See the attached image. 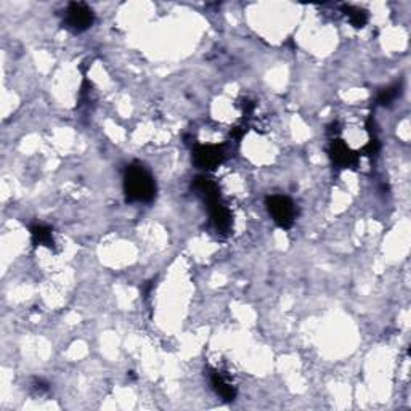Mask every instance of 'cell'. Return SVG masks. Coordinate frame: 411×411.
Returning <instances> with one entry per match:
<instances>
[{"label": "cell", "instance_id": "1", "mask_svg": "<svg viewBox=\"0 0 411 411\" xmlns=\"http://www.w3.org/2000/svg\"><path fill=\"white\" fill-rule=\"evenodd\" d=\"M122 187L127 203H151L156 198V182L142 164L127 166Z\"/></svg>", "mask_w": 411, "mask_h": 411}, {"label": "cell", "instance_id": "2", "mask_svg": "<svg viewBox=\"0 0 411 411\" xmlns=\"http://www.w3.org/2000/svg\"><path fill=\"white\" fill-rule=\"evenodd\" d=\"M265 206L269 210L270 217L280 228L290 230L296 222L297 208L292 199L281 194H271L265 198Z\"/></svg>", "mask_w": 411, "mask_h": 411}, {"label": "cell", "instance_id": "3", "mask_svg": "<svg viewBox=\"0 0 411 411\" xmlns=\"http://www.w3.org/2000/svg\"><path fill=\"white\" fill-rule=\"evenodd\" d=\"M95 23V13L87 3L82 2H73L68 5L65 13V28L69 29L71 33H84V31L90 29Z\"/></svg>", "mask_w": 411, "mask_h": 411}, {"label": "cell", "instance_id": "4", "mask_svg": "<svg viewBox=\"0 0 411 411\" xmlns=\"http://www.w3.org/2000/svg\"><path fill=\"white\" fill-rule=\"evenodd\" d=\"M225 145H196L193 148V162L206 172L214 171L227 159Z\"/></svg>", "mask_w": 411, "mask_h": 411}, {"label": "cell", "instance_id": "5", "mask_svg": "<svg viewBox=\"0 0 411 411\" xmlns=\"http://www.w3.org/2000/svg\"><path fill=\"white\" fill-rule=\"evenodd\" d=\"M328 153H330L331 161L337 169H351L358 166V151L351 150L347 143L341 140V138H333L330 148H328Z\"/></svg>", "mask_w": 411, "mask_h": 411}, {"label": "cell", "instance_id": "6", "mask_svg": "<svg viewBox=\"0 0 411 411\" xmlns=\"http://www.w3.org/2000/svg\"><path fill=\"white\" fill-rule=\"evenodd\" d=\"M209 215H210V224L215 228L219 235L227 236L231 233L233 228V217H231L230 209L222 203V199L208 204Z\"/></svg>", "mask_w": 411, "mask_h": 411}, {"label": "cell", "instance_id": "7", "mask_svg": "<svg viewBox=\"0 0 411 411\" xmlns=\"http://www.w3.org/2000/svg\"><path fill=\"white\" fill-rule=\"evenodd\" d=\"M192 187L194 192H196L198 196L203 198V201L206 204H210L214 201H219L220 198V190H219V185L214 182L212 178H209L208 176H198L196 178L193 180Z\"/></svg>", "mask_w": 411, "mask_h": 411}, {"label": "cell", "instance_id": "8", "mask_svg": "<svg viewBox=\"0 0 411 411\" xmlns=\"http://www.w3.org/2000/svg\"><path fill=\"white\" fill-rule=\"evenodd\" d=\"M210 385H212L215 394L222 400H225V402H233L236 399V387L231 384L227 374L219 371V369H214V371L210 373Z\"/></svg>", "mask_w": 411, "mask_h": 411}, {"label": "cell", "instance_id": "9", "mask_svg": "<svg viewBox=\"0 0 411 411\" xmlns=\"http://www.w3.org/2000/svg\"><path fill=\"white\" fill-rule=\"evenodd\" d=\"M31 231V241L34 246H47V248H53V231L47 225L35 224L29 228Z\"/></svg>", "mask_w": 411, "mask_h": 411}, {"label": "cell", "instance_id": "10", "mask_svg": "<svg viewBox=\"0 0 411 411\" xmlns=\"http://www.w3.org/2000/svg\"><path fill=\"white\" fill-rule=\"evenodd\" d=\"M342 12L346 15L349 23H351L353 28L362 29L368 23V13L364 12L363 8L352 7V5H342Z\"/></svg>", "mask_w": 411, "mask_h": 411}, {"label": "cell", "instance_id": "11", "mask_svg": "<svg viewBox=\"0 0 411 411\" xmlns=\"http://www.w3.org/2000/svg\"><path fill=\"white\" fill-rule=\"evenodd\" d=\"M400 94H402V85L394 84L390 87H385L378 95V103L381 106H390L392 103L399 99Z\"/></svg>", "mask_w": 411, "mask_h": 411}, {"label": "cell", "instance_id": "12", "mask_svg": "<svg viewBox=\"0 0 411 411\" xmlns=\"http://www.w3.org/2000/svg\"><path fill=\"white\" fill-rule=\"evenodd\" d=\"M33 389L37 392L39 395H42L45 392H49V384H45L42 379H35V381L33 383Z\"/></svg>", "mask_w": 411, "mask_h": 411}]
</instances>
